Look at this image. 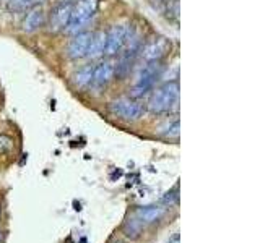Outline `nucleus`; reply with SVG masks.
<instances>
[{"label":"nucleus","mask_w":260,"mask_h":243,"mask_svg":"<svg viewBox=\"0 0 260 243\" xmlns=\"http://www.w3.org/2000/svg\"><path fill=\"white\" fill-rule=\"evenodd\" d=\"M166 214V209L161 206H140L135 208L134 216L140 221L142 224H154L161 221Z\"/></svg>","instance_id":"11"},{"label":"nucleus","mask_w":260,"mask_h":243,"mask_svg":"<svg viewBox=\"0 0 260 243\" xmlns=\"http://www.w3.org/2000/svg\"><path fill=\"white\" fill-rule=\"evenodd\" d=\"M72 13V4L70 2H62L57 7H54V10L49 15L47 26L51 32H60L67 28L69 20Z\"/></svg>","instance_id":"8"},{"label":"nucleus","mask_w":260,"mask_h":243,"mask_svg":"<svg viewBox=\"0 0 260 243\" xmlns=\"http://www.w3.org/2000/svg\"><path fill=\"white\" fill-rule=\"evenodd\" d=\"M179 104V83L177 81H166L161 86H154L150 93L146 110L151 113H168L173 109H177Z\"/></svg>","instance_id":"2"},{"label":"nucleus","mask_w":260,"mask_h":243,"mask_svg":"<svg viewBox=\"0 0 260 243\" xmlns=\"http://www.w3.org/2000/svg\"><path fill=\"white\" fill-rule=\"evenodd\" d=\"M114 78H116V63L112 60H104L93 68V78L89 86H93L94 89H101L108 86Z\"/></svg>","instance_id":"9"},{"label":"nucleus","mask_w":260,"mask_h":243,"mask_svg":"<svg viewBox=\"0 0 260 243\" xmlns=\"http://www.w3.org/2000/svg\"><path fill=\"white\" fill-rule=\"evenodd\" d=\"M130 26L125 23H117L111 26V29L106 32V47H104V55L108 59L112 57H117L124 47L127 36H128Z\"/></svg>","instance_id":"5"},{"label":"nucleus","mask_w":260,"mask_h":243,"mask_svg":"<svg viewBox=\"0 0 260 243\" xmlns=\"http://www.w3.org/2000/svg\"><path fill=\"white\" fill-rule=\"evenodd\" d=\"M13 151V140L7 135H0V154H10Z\"/></svg>","instance_id":"16"},{"label":"nucleus","mask_w":260,"mask_h":243,"mask_svg":"<svg viewBox=\"0 0 260 243\" xmlns=\"http://www.w3.org/2000/svg\"><path fill=\"white\" fill-rule=\"evenodd\" d=\"M98 7H100V0H77V4L72 5L70 20L63 31L72 36L80 31H85L94 18Z\"/></svg>","instance_id":"3"},{"label":"nucleus","mask_w":260,"mask_h":243,"mask_svg":"<svg viewBox=\"0 0 260 243\" xmlns=\"http://www.w3.org/2000/svg\"><path fill=\"white\" fill-rule=\"evenodd\" d=\"M169 51H171V40L168 37L159 36V37H154V39L148 40L146 44H143L138 57H140L143 63L156 62V60L165 59Z\"/></svg>","instance_id":"6"},{"label":"nucleus","mask_w":260,"mask_h":243,"mask_svg":"<svg viewBox=\"0 0 260 243\" xmlns=\"http://www.w3.org/2000/svg\"><path fill=\"white\" fill-rule=\"evenodd\" d=\"M91 36H93L91 31H80V32H77V34L72 36L70 43L67 46V57L70 60L85 59Z\"/></svg>","instance_id":"7"},{"label":"nucleus","mask_w":260,"mask_h":243,"mask_svg":"<svg viewBox=\"0 0 260 243\" xmlns=\"http://www.w3.org/2000/svg\"><path fill=\"white\" fill-rule=\"evenodd\" d=\"M31 4H32V0H10V5L15 10H24V8Z\"/></svg>","instance_id":"18"},{"label":"nucleus","mask_w":260,"mask_h":243,"mask_svg":"<svg viewBox=\"0 0 260 243\" xmlns=\"http://www.w3.org/2000/svg\"><path fill=\"white\" fill-rule=\"evenodd\" d=\"M165 70H166V65L162 60L143 63L137 71V76H135L132 88H130L128 97L140 101L145 96H148L153 91V88L156 86L158 81H161Z\"/></svg>","instance_id":"1"},{"label":"nucleus","mask_w":260,"mask_h":243,"mask_svg":"<svg viewBox=\"0 0 260 243\" xmlns=\"http://www.w3.org/2000/svg\"><path fill=\"white\" fill-rule=\"evenodd\" d=\"M162 202L168 206H173V205H177L179 202V191H177V186H174L173 190H169L165 196H162Z\"/></svg>","instance_id":"17"},{"label":"nucleus","mask_w":260,"mask_h":243,"mask_svg":"<svg viewBox=\"0 0 260 243\" xmlns=\"http://www.w3.org/2000/svg\"><path fill=\"white\" fill-rule=\"evenodd\" d=\"M46 24V12L43 7L35 5L31 7L28 13L24 15L23 23H21V29L26 34H31V32H36L38 29H41Z\"/></svg>","instance_id":"10"},{"label":"nucleus","mask_w":260,"mask_h":243,"mask_svg":"<svg viewBox=\"0 0 260 243\" xmlns=\"http://www.w3.org/2000/svg\"><path fill=\"white\" fill-rule=\"evenodd\" d=\"M143 227H145V224H142L135 216H130V217L125 219L124 224H122V233H124L125 238L135 241V240H138L142 237Z\"/></svg>","instance_id":"13"},{"label":"nucleus","mask_w":260,"mask_h":243,"mask_svg":"<svg viewBox=\"0 0 260 243\" xmlns=\"http://www.w3.org/2000/svg\"><path fill=\"white\" fill-rule=\"evenodd\" d=\"M109 243H122V241H120V240H117V238H112Z\"/></svg>","instance_id":"19"},{"label":"nucleus","mask_w":260,"mask_h":243,"mask_svg":"<svg viewBox=\"0 0 260 243\" xmlns=\"http://www.w3.org/2000/svg\"><path fill=\"white\" fill-rule=\"evenodd\" d=\"M0 217H2V205H0Z\"/></svg>","instance_id":"21"},{"label":"nucleus","mask_w":260,"mask_h":243,"mask_svg":"<svg viewBox=\"0 0 260 243\" xmlns=\"http://www.w3.org/2000/svg\"><path fill=\"white\" fill-rule=\"evenodd\" d=\"M32 2H41V0H32Z\"/></svg>","instance_id":"23"},{"label":"nucleus","mask_w":260,"mask_h":243,"mask_svg":"<svg viewBox=\"0 0 260 243\" xmlns=\"http://www.w3.org/2000/svg\"><path fill=\"white\" fill-rule=\"evenodd\" d=\"M104 47H106V32L104 31L93 32L91 40H89V46H88V51H86V59H89V60L101 59L104 55Z\"/></svg>","instance_id":"12"},{"label":"nucleus","mask_w":260,"mask_h":243,"mask_svg":"<svg viewBox=\"0 0 260 243\" xmlns=\"http://www.w3.org/2000/svg\"><path fill=\"white\" fill-rule=\"evenodd\" d=\"M93 68L94 65H83L81 68H78L75 73L72 75V85L78 88V89H83L88 88L91 85V78H93Z\"/></svg>","instance_id":"14"},{"label":"nucleus","mask_w":260,"mask_h":243,"mask_svg":"<svg viewBox=\"0 0 260 243\" xmlns=\"http://www.w3.org/2000/svg\"><path fill=\"white\" fill-rule=\"evenodd\" d=\"M2 238H4V233L0 232V243H2Z\"/></svg>","instance_id":"20"},{"label":"nucleus","mask_w":260,"mask_h":243,"mask_svg":"<svg viewBox=\"0 0 260 243\" xmlns=\"http://www.w3.org/2000/svg\"><path fill=\"white\" fill-rule=\"evenodd\" d=\"M63 2H72V0H63Z\"/></svg>","instance_id":"22"},{"label":"nucleus","mask_w":260,"mask_h":243,"mask_svg":"<svg viewBox=\"0 0 260 243\" xmlns=\"http://www.w3.org/2000/svg\"><path fill=\"white\" fill-rule=\"evenodd\" d=\"M179 130H181V127H179V118H174L173 122H168L166 127L161 128L159 135L168 138V140H173V138H179Z\"/></svg>","instance_id":"15"},{"label":"nucleus","mask_w":260,"mask_h":243,"mask_svg":"<svg viewBox=\"0 0 260 243\" xmlns=\"http://www.w3.org/2000/svg\"><path fill=\"white\" fill-rule=\"evenodd\" d=\"M108 110L111 115L117 117L120 120L137 122L145 115L146 107H145V104H142L137 99H132V97H119V99L109 102Z\"/></svg>","instance_id":"4"}]
</instances>
